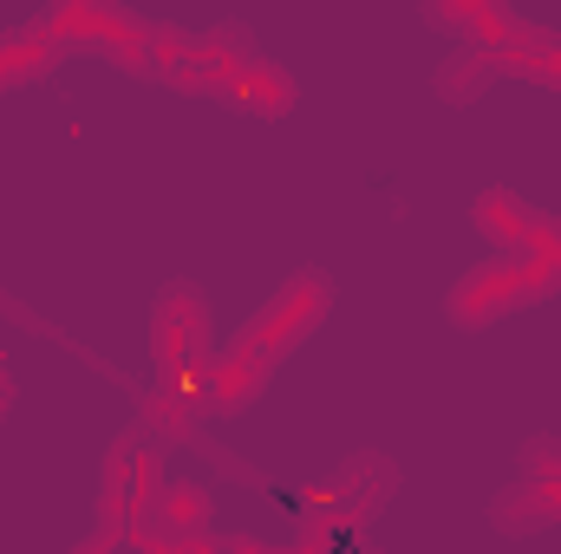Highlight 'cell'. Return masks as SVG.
Returning <instances> with one entry per match:
<instances>
[{
    "label": "cell",
    "mask_w": 561,
    "mask_h": 554,
    "mask_svg": "<svg viewBox=\"0 0 561 554\" xmlns=\"http://www.w3.org/2000/svg\"><path fill=\"white\" fill-rule=\"evenodd\" d=\"M320 300H327V293H320V275H300V280H294V287L275 300V307H268V313L249 326V339H242V346L229 353V366L209 379V405H216V412H236V405H249V392L268 379V366L287 353V339H300V333L320 320Z\"/></svg>",
    "instance_id": "cell-1"
},
{
    "label": "cell",
    "mask_w": 561,
    "mask_h": 554,
    "mask_svg": "<svg viewBox=\"0 0 561 554\" xmlns=\"http://www.w3.org/2000/svg\"><path fill=\"white\" fill-rule=\"evenodd\" d=\"M536 287H549V268H496V275H477L463 280V293H457V320L463 326H477L483 313H503V307H516V300H529Z\"/></svg>",
    "instance_id": "cell-2"
},
{
    "label": "cell",
    "mask_w": 561,
    "mask_h": 554,
    "mask_svg": "<svg viewBox=\"0 0 561 554\" xmlns=\"http://www.w3.org/2000/svg\"><path fill=\"white\" fill-rule=\"evenodd\" d=\"M203 307L190 287H170L163 307H157V353H163V372H176L183 359H203Z\"/></svg>",
    "instance_id": "cell-3"
},
{
    "label": "cell",
    "mask_w": 561,
    "mask_h": 554,
    "mask_svg": "<svg viewBox=\"0 0 561 554\" xmlns=\"http://www.w3.org/2000/svg\"><path fill=\"white\" fill-rule=\"evenodd\" d=\"M163 529H176V535H190L196 522H203V489H190V483H163V489H150V503H144Z\"/></svg>",
    "instance_id": "cell-4"
}]
</instances>
